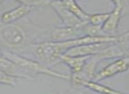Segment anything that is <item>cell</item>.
<instances>
[{
  "label": "cell",
  "instance_id": "cell-8",
  "mask_svg": "<svg viewBox=\"0 0 129 94\" xmlns=\"http://www.w3.org/2000/svg\"><path fill=\"white\" fill-rule=\"evenodd\" d=\"M111 42H100L92 43V44H85L81 46L71 48L64 54L70 56H92L102 52L107 48Z\"/></svg>",
  "mask_w": 129,
  "mask_h": 94
},
{
  "label": "cell",
  "instance_id": "cell-18",
  "mask_svg": "<svg viewBox=\"0 0 129 94\" xmlns=\"http://www.w3.org/2000/svg\"><path fill=\"white\" fill-rule=\"evenodd\" d=\"M57 94H65V93H62V92H59V93H57Z\"/></svg>",
  "mask_w": 129,
  "mask_h": 94
},
{
  "label": "cell",
  "instance_id": "cell-9",
  "mask_svg": "<svg viewBox=\"0 0 129 94\" xmlns=\"http://www.w3.org/2000/svg\"><path fill=\"white\" fill-rule=\"evenodd\" d=\"M19 4L18 6L12 10L5 12L1 16V23L3 24H12L16 21L19 20L20 19L26 16L34 7L29 5L26 1H18Z\"/></svg>",
  "mask_w": 129,
  "mask_h": 94
},
{
  "label": "cell",
  "instance_id": "cell-6",
  "mask_svg": "<svg viewBox=\"0 0 129 94\" xmlns=\"http://www.w3.org/2000/svg\"><path fill=\"white\" fill-rule=\"evenodd\" d=\"M48 5L50 6L58 17L60 18L61 21H62L64 26H68V27H80L84 22L80 21L77 18H76L64 5H62L61 1H48Z\"/></svg>",
  "mask_w": 129,
  "mask_h": 94
},
{
  "label": "cell",
  "instance_id": "cell-17",
  "mask_svg": "<svg viewBox=\"0 0 129 94\" xmlns=\"http://www.w3.org/2000/svg\"><path fill=\"white\" fill-rule=\"evenodd\" d=\"M126 55V56H128L129 57V49L126 52V55Z\"/></svg>",
  "mask_w": 129,
  "mask_h": 94
},
{
  "label": "cell",
  "instance_id": "cell-10",
  "mask_svg": "<svg viewBox=\"0 0 129 94\" xmlns=\"http://www.w3.org/2000/svg\"><path fill=\"white\" fill-rule=\"evenodd\" d=\"M0 70L5 74H7L10 77L13 78H23L26 80H34V77H31L27 73L24 71L22 69H20L17 64L7 59L6 57L3 56L0 57Z\"/></svg>",
  "mask_w": 129,
  "mask_h": 94
},
{
  "label": "cell",
  "instance_id": "cell-5",
  "mask_svg": "<svg viewBox=\"0 0 129 94\" xmlns=\"http://www.w3.org/2000/svg\"><path fill=\"white\" fill-rule=\"evenodd\" d=\"M113 4V9L112 12H109V16L106 21L101 27L103 34L105 35L115 36L117 35L118 27H119V21L122 17V12L124 10L125 2L123 1H112Z\"/></svg>",
  "mask_w": 129,
  "mask_h": 94
},
{
  "label": "cell",
  "instance_id": "cell-14",
  "mask_svg": "<svg viewBox=\"0 0 129 94\" xmlns=\"http://www.w3.org/2000/svg\"><path fill=\"white\" fill-rule=\"evenodd\" d=\"M109 16V12H103V13H93L89 15L88 22L90 25L97 27H102L106 21Z\"/></svg>",
  "mask_w": 129,
  "mask_h": 94
},
{
  "label": "cell",
  "instance_id": "cell-16",
  "mask_svg": "<svg viewBox=\"0 0 129 94\" xmlns=\"http://www.w3.org/2000/svg\"><path fill=\"white\" fill-rule=\"evenodd\" d=\"M3 52H4V49L2 48V45H1V43H0V57L3 56Z\"/></svg>",
  "mask_w": 129,
  "mask_h": 94
},
{
  "label": "cell",
  "instance_id": "cell-7",
  "mask_svg": "<svg viewBox=\"0 0 129 94\" xmlns=\"http://www.w3.org/2000/svg\"><path fill=\"white\" fill-rule=\"evenodd\" d=\"M82 26H80V27L62 26V27L54 28L52 30V32L50 33L49 41H54V42H61V41H68L74 39H77V38L80 37H83L84 35L83 34Z\"/></svg>",
  "mask_w": 129,
  "mask_h": 94
},
{
  "label": "cell",
  "instance_id": "cell-3",
  "mask_svg": "<svg viewBox=\"0 0 129 94\" xmlns=\"http://www.w3.org/2000/svg\"><path fill=\"white\" fill-rule=\"evenodd\" d=\"M0 43L10 49L22 48L26 43V33L22 26L16 23L3 24L0 22Z\"/></svg>",
  "mask_w": 129,
  "mask_h": 94
},
{
  "label": "cell",
  "instance_id": "cell-12",
  "mask_svg": "<svg viewBox=\"0 0 129 94\" xmlns=\"http://www.w3.org/2000/svg\"><path fill=\"white\" fill-rule=\"evenodd\" d=\"M80 86L90 90L98 94H128L114 90L109 86L100 84L99 82H94V81H85L82 83Z\"/></svg>",
  "mask_w": 129,
  "mask_h": 94
},
{
  "label": "cell",
  "instance_id": "cell-1",
  "mask_svg": "<svg viewBox=\"0 0 129 94\" xmlns=\"http://www.w3.org/2000/svg\"><path fill=\"white\" fill-rule=\"evenodd\" d=\"M3 55L12 62H13L15 64H17L26 73L33 77H34V75H44L50 77L68 81H70V75L52 70L49 67L45 65L44 63H41L34 60H32V59L26 58V57L17 54L16 52L12 51V50L5 49L3 52Z\"/></svg>",
  "mask_w": 129,
  "mask_h": 94
},
{
  "label": "cell",
  "instance_id": "cell-11",
  "mask_svg": "<svg viewBox=\"0 0 129 94\" xmlns=\"http://www.w3.org/2000/svg\"><path fill=\"white\" fill-rule=\"evenodd\" d=\"M90 56H70V55H62L60 58V62H63L69 66L72 73H79L83 70L85 62Z\"/></svg>",
  "mask_w": 129,
  "mask_h": 94
},
{
  "label": "cell",
  "instance_id": "cell-13",
  "mask_svg": "<svg viewBox=\"0 0 129 94\" xmlns=\"http://www.w3.org/2000/svg\"><path fill=\"white\" fill-rule=\"evenodd\" d=\"M61 3L80 21L84 23L88 22L89 15L90 14L87 13L76 1H73V0H66V1H61Z\"/></svg>",
  "mask_w": 129,
  "mask_h": 94
},
{
  "label": "cell",
  "instance_id": "cell-15",
  "mask_svg": "<svg viewBox=\"0 0 129 94\" xmlns=\"http://www.w3.org/2000/svg\"><path fill=\"white\" fill-rule=\"evenodd\" d=\"M16 84V79L13 77H10L5 72H3L0 70V84H4V85H8L14 87Z\"/></svg>",
  "mask_w": 129,
  "mask_h": 94
},
{
  "label": "cell",
  "instance_id": "cell-4",
  "mask_svg": "<svg viewBox=\"0 0 129 94\" xmlns=\"http://www.w3.org/2000/svg\"><path fill=\"white\" fill-rule=\"evenodd\" d=\"M129 70V57L128 56H122L116 59L112 62L109 63L108 65L103 68L100 71L97 72L95 77H94V82H100L105 79L110 78L118 74L124 73Z\"/></svg>",
  "mask_w": 129,
  "mask_h": 94
},
{
  "label": "cell",
  "instance_id": "cell-2",
  "mask_svg": "<svg viewBox=\"0 0 129 94\" xmlns=\"http://www.w3.org/2000/svg\"><path fill=\"white\" fill-rule=\"evenodd\" d=\"M32 45L36 56L42 62L48 63L50 66L60 62L61 56L68 51L65 41L54 42L44 41L34 42Z\"/></svg>",
  "mask_w": 129,
  "mask_h": 94
}]
</instances>
